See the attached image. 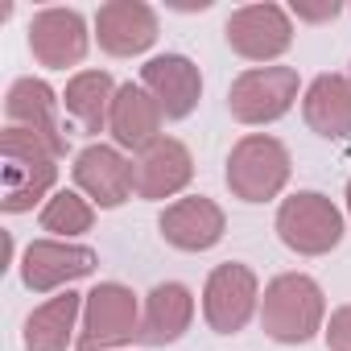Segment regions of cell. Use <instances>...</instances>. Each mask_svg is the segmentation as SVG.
<instances>
[{
  "mask_svg": "<svg viewBox=\"0 0 351 351\" xmlns=\"http://www.w3.org/2000/svg\"><path fill=\"white\" fill-rule=\"evenodd\" d=\"M0 178H5V207L9 215L34 211L38 199L50 195V186L58 182V153L34 136L29 128H5L0 132Z\"/></svg>",
  "mask_w": 351,
  "mask_h": 351,
  "instance_id": "obj_1",
  "label": "cell"
},
{
  "mask_svg": "<svg viewBox=\"0 0 351 351\" xmlns=\"http://www.w3.org/2000/svg\"><path fill=\"white\" fill-rule=\"evenodd\" d=\"M261 326L277 343H310L326 326V298L318 281L306 273L273 277L261 298Z\"/></svg>",
  "mask_w": 351,
  "mask_h": 351,
  "instance_id": "obj_2",
  "label": "cell"
},
{
  "mask_svg": "<svg viewBox=\"0 0 351 351\" xmlns=\"http://www.w3.org/2000/svg\"><path fill=\"white\" fill-rule=\"evenodd\" d=\"M289 169H293L289 149L277 136H265V132L240 136L228 157V191L240 203H269L285 191Z\"/></svg>",
  "mask_w": 351,
  "mask_h": 351,
  "instance_id": "obj_3",
  "label": "cell"
},
{
  "mask_svg": "<svg viewBox=\"0 0 351 351\" xmlns=\"http://www.w3.org/2000/svg\"><path fill=\"white\" fill-rule=\"evenodd\" d=\"M277 236L298 256H326L343 240V215L326 195L298 191L277 207Z\"/></svg>",
  "mask_w": 351,
  "mask_h": 351,
  "instance_id": "obj_4",
  "label": "cell"
},
{
  "mask_svg": "<svg viewBox=\"0 0 351 351\" xmlns=\"http://www.w3.org/2000/svg\"><path fill=\"white\" fill-rule=\"evenodd\" d=\"M141 339V306L136 293L120 281H99L87 302H83V330H79V351H108Z\"/></svg>",
  "mask_w": 351,
  "mask_h": 351,
  "instance_id": "obj_5",
  "label": "cell"
},
{
  "mask_svg": "<svg viewBox=\"0 0 351 351\" xmlns=\"http://www.w3.org/2000/svg\"><path fill=\"white\" fill-rule=\"evenodd\" d=\"M298 87L293 66H252L232 83L228 108L240 124H273L298 104Z\"/></svg>",
  "mask_w": 351,
  "mask_h": 351,
  "instance_id": "obj_6",
  "label": "cell"
},
{
  "mask_svg": "<svg viewBox=\"0 0 351 351\" xmlns=\"http://www.w3.org/2000/svg\"><path fill=\"white\" fill-rule=\"evenodd\" d=\"M261 306V281L248 265L228 261L219 269H211L207 285H203V318L211 330L219 335H236L248 326V318Z\"/></svg>",
  "mask_w": 351,
  "mask_h": 351,
  "instance_id": "obj_7",
  "label": "cell"
},
{
  "mask_svg": "<svg viewBox=\"0 0 351 351\" xmlns=\"http://www.w3.org/2000/svg\"><path fill=\"white\" fill-rule=\"evenodd\" d=\"M228 46L248 62H273L293 46V21L281 5H244L228 17Z\"/></svg>",
  "mask_w": 351,
  "mask_h": 351,
  "instance_id": "obj_8",
  "label": "cell"
},
{
  "mask_svg": "<svg viewBox=\"0 0 351 351\" xmlns=\"http://www.w3.org/2000/svg\"><path fill=\"white\" fill-rule=\"evenodd\" d=\"M95 252L83 248V244H71V240H34L21 256V281L25 289L34 293H54L79 277H91L95 273Z\"/></svg>",
  "mask_w": 351,
  "mask_h": 351,
  "instance_id": "obj_9",
  "label": "cell"
},
{
  "mask_svg": "<svg viewBox=\"0 0 351 351\" xmlns=\"http://www.w3.org/2000/svg\"><path fill=\"white\" fill-rule=\"evenodd\" d=\"M141 87L157 99L165 120H186L203 99V75L186 54H157L141 66Z\"/></svg>",
  "mask_w": 351,
  "mask_h": 351,
  "instance_id": "obj_10",
  "label": "cell"
},
{
  "mask_svg": "<svg viewBox=\"0 0 351 351\" xmlns=\"http://www.w3.org/2000/svg\"><path fill=\"white\" fill-rule=\"evenodd\" d=\"M87 42H91L87 21L75 9H42L29 21V50L50 71L79 66L87 58Z\"/></svg>",
  "mask_w": 351,
  "mask_h": 351,
  "instance_id": "obj_11",
  "label": "cell"
},
{
  "mask_svg": "<svg viewBox=\"0 0 351 351\" xmlns=\"http://www.w3.org/2000/svg\"><path fill=\"white\" fill-rule=\"evenodd\" d=\"M195 178V157L182 141L161 136L132 161V191L141 199H173Z\"/></svg>",
  "mask_w": 351,
  "mask_h": 351,
  "instance_id": "obj_12",
  "label": "cell"
},
{
  "mask_svg": "<svg viewBox=\"0 0 351 351\" xmlns=\"http://www.w3.org/2000/svg\"><path fill=\"white\" fill-rule=\"evenodd\" d=\"M161 236L165 244L182 248V252H207L223 240L228 232V215L215 199L207 195H191V199H173L165 211H161Z\"/></svg>",
  "mask_w": 351,
  "mask_h": 351,
  "instance_id": "obj_13",
  "label": "cell"
},
{
  "mask_svg": "<svg viewBox=\"0 0 351 351\" xmlns=\"http://www.w3.org/2000/svg\"><path fill=\"white\" fill-rule=\"evenodd\" d=\"M95 38L112 58L145 54L157 42V13L145 0H108L95 13Z\"/></svg>",
  "mask_w": 351,
  "mask_h": 351,
  "instance_id": "obj_14",
  "label": "cell"
},
{
  "mask_svg": "<svg viewBox=\"0 0 351 351\" xmlns=\"http://www.w3.org/2000/svg\"><path fill=\"white\" fill-rule=\"evenodd\" d=\"M75 186L95 207L112 211L132 195V161L116 145H87L75 157Z\"/></svg>",
  "mask_w": 351,
  "mask_h": 351,
  "instance_id": "obj_15",
  "label": "cell"
},
{
  "mask_svg": "<svg viewBox=\"0 0 351 351\" xmlns=\"http://www.w3.org/2000/svg\"><path fill=\"white\" fill-rule=\"evenodd\" d=\"M58 95L46 79H17L5 95V116L9 128H29L34 136H42L58 157H66V136L58 124Z\"/></svg>",
  "mask_w": 351,
  "mask_h": 351,
  "instance_id": "obj_16",
  "label": "cell"
},
{
  "mask_svg": "<svg viewBox=\"0 0 351 351\" xmlns=\"http://www.w3.org/2000/svg\"><path fill=\"white\" fill-rule=\"evenodd\" d=\"M195 318V293L182 281H161L149 289L145 298V314H141V343L149 347H169L191 330Z\"/></svg>",
  "mask_w": 351,
  "mask_h": 351,
  "instance_id": "obj_17",
  "label": "cell"
},
{
  "mask_svg": "<svg viewBox=\"0 0 351 351\" xmlns=\"http://www.w3.org/2000/svg\"><path fill=\"white\" fill-rule=\"evenodd\" d=\"M161 108L157 99L136 87V83H124L116 91V104H112V116H108V132L116 141V149H132V153H145L153 141H161Z\"/></svg>",
  "mask_w": 351,
  "mask_h": 351,
  "instance_id": "obj_18",
  "label": "cell"
},
{
  "mask_svg": "<svg viewBox=\"0 0 351 351\" xmlns=\"http://www.w3.org/2000/svg\"><path fill=\"white\" fill-rule=\"evenodd\" d=\"M302 116L318 136H330V141L351 136V79L318 75L302 95Z\"/></svg>",
  "mask_w": 351,
  "mask_h": 351,
  "instance_id": "obj_19",
  "label": "cell"
},
{
  "mask_svg": "<svg viewBox=\"0 0 351 351\" xmlns=\"http://www.w3.org/2000/svg\"><path fill=\"white\" fill-rule=\"evenodd\" d=\"M83 293H71L62 289L58 298L42 302L29 318H25V347L29 351H66L71 339H75V322H79V310H83Z\"/></svg>",
  "mask_w": 351,
  "mask_h": 351,
  "instance_id": "obj_20",
  "label": "cell"
},
{
  "mask_svg": "<svg viewBox=\"0 0 351 351\" xmlns=\"http://www.w3.org/2000/svg\"><path fill=\"white\" fill-rule=\"evenodd\" d=\"M116 83L108 71H79L66 91H62V104L66 112L83 124V132H104L108 128V116H112V104H116Z\"/></svg>",
  "mask_w": 351,
  "mask_h": 351,
  "instance_id": "obj_21",
  "label": "cell"
},
{
  "mask_svg": "<svg viewBox=\"0 0 351 351\" xmlns=\"http://www.w3.org/2000/svg\"><path fill=\"white\" fill-rule=\"evenodd\" d=\"M91 223H95V207H91V199H83L75 191H58L42 207V232H50L54 240H75V236L91 232Z\"/></svg>",
  "mask_w": 351,
  "mask_h": 351,
  "instance_id": "obj_22",
  "label": "cell"
},
{
  "mask_svg": "<svg viewBox=\"0 0 351 351\" xmlns=\"http://www.w3.org/2000/svg\"><path fill=\"white\" fill-rule=\"evenodd\" d=\"M322 335H326V347H330V351H351V306H339V310L326 318Z\"/></svg>",
  "mask_w": 351,
  "mask_h": 351,
  "instance_id": "obj_23",
  "label": "cell"
},
{
  "mask_svg": "<svg viewBox=\"0 0 351 351\" xmlns=\"http://www.w3.org/2000/svg\"><path fill=\"white\" fill-rule=\"evenodd\" d=\"M293 13L302 17V21H330V17H339V5H335V0H326V5H298V0H293Z\"/></svg>",
  "mask_w": 351,
  "mask_h": 351,
  "instance_id": "obj_24",
  "label": "cell"
},
{
  "mask_svg": "<svg viewBox=\"0 0 351 351\" xmlns=\"http://www.w3.org/2000/svg\"><path fill=\"white\" fill-rule=\"evenodd\" d=\"M347 211H351V182H347Z\"/></svg>",
  "mask_w": 351,
  "mask_h": 351,
  "instance_id": "obj_25",
  "label": "cell"
},
{
  "mask_svg": "<svg viewBox=\"0 0 351 351\" xmlns=\"http://www.w3.org/2000/svg\"><path fill=\"white\" fill-rule=\"evenodd\" d=\"M347 79H351V75H347Z\"/></svg>",
  "mask_w": 351,
  "mask_h": 351,
  "instance_id": "obj_26",
  "label": "cell"
}]
</instances>
